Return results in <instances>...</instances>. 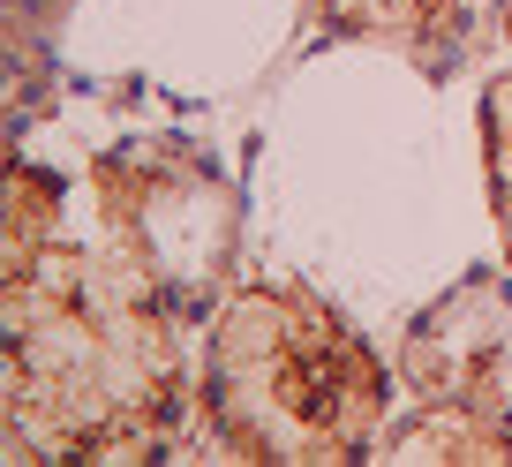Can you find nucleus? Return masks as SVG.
Masks as SVG:
<instances>
[{"instance_id":"nucleus-1","label":"nucleus","mask_w":512,"mask_h":467,"mask_svg":"<svg viewBox=\"0 0 512 467\" xmlns=\"http://www.w3.org/2000/svg\"><path fill=\"white\" fill-rule=\"evenodd\" d=\"M8 287V460H159L196 445L181 309L106 242H46Z\"/></svg>"},{"instance_id":"nucleus-2","label":"nucleus","mask_w":512,"mask_h":467,"mask_svg":"<svg viewBox=\"0 0 512 467\" xmlns=\"http://www.w3.org/2000/svg\"><path fill=\"white\" fill-rule=\"evenodd\" d=\"M392 422L384 355L302 279H234L196 347V445L256 467L369 460Z\"/></svg>"},{"instance_id":"nucleus-3","label":"nucleus","mask_w":512,"mask_h":467,"mask_svg":"<svg viewBox=\"0 0 512 467\" xmlns=\"http://www.w3.org/2000/svg\"><path fill=\"white\" fill-rule=\"evenodd\" d=\"M91 219L98 242L181 317H211L241 279V189L211 151L181 136H136L98 151Z\"/></svg>"},{"instance_id":"nucleus-4","label":"nucleus","mask_w":512,"mask_h":467,"mask_svg":"<svg viewBox=\"0 0 512 467\" xmlns=\"http://www.w3.org/2000/svg\"><path fill=\"white\" fill-rule=\"evenodd\" d=\"M400 385L415 400L512 422V264L437 294L400 339Z\"/></svg>"},{"instance_id":"nucleus-5","label":"nucleus","mask_w":512,"mask_h":467,"mask_svg":"<svg viewBox=\"0 0 512 467\" xmlns=\"http://www.w3.org/2000/svg\"><path fill=\"white\" fill-rule=\"evenodd\" d=\"M302 23L324 38H369L415 53L422 68H445L460 53L467 0H302Z\"/></svg>"},{"instance_id":"nucleus-6","label":"nucleus","mask_w":512,"mask_h":467,"mask_svg":"<svg viewBox=\"0 0 512 467\" xmlns=\"http://www.w3.org/2000/svg\"><path fill=\"white\" fill-rule=\"evenodd\" d=\"M369 460H512V422L475 407L415 400L400 422H384Z\"/></svg>"},{"instance_id":"nucleus-7","label":"nucleus","mask_w":512,"mask_h":467,"mask_svg":"<svg viewBox=\"0 0 512 467\" xmlns=\"http://www.w3.org/2000/svg\"><path fill=\"white\" fill-rule=\"evenodd\" d=\"M46 242H61V189L31 159H16L8 166V257H0V272L31 264Z\"/></svg>"},{"instance_id":"nucleus-8","label":"nucleus","mask_w":512,"mask_h":467,"mask_svg":"<svg viewBox=\"0 0 512 467\" xmlns=\"http://www.w3.org/2000/svg\"><path fill=\"white\" fill-rule=\"evenodd\" d=\"M482 166H490L497 242H505V264H512V76H497L482 91Z\"/></svg>"},{"instance_id":"nucleus-9","label":"nucleus","mask_w":512,"mask_h":467,"mask_svg":"<svg viewBox=\"0 0 512 467\" xmlns=\"http://www.w3.org/2000/svg\"><path fill=\"white\" fill-rule=\"evenodd\" d=\"M497 8H505V38H512V0H497Z\"/></svg>"}]
</instances>
